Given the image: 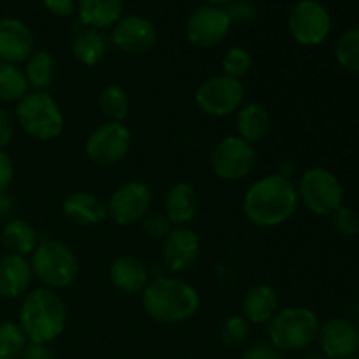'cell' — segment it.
Here are the masks:
<instances>
[{"instance_id": "f35d334b", "label": "cell", "mask_w": 359, "mask_h": 359, "mask_svg": "<svg viewBox=\"0 0 359 359\" xmlns=\"http://www.w3.org/2000/svg\"><path fill=\"white\" fill-rule=\"evenodd\" d=\"M44 7L48 9V13L58 18H70L76 13L74 0H44Z\"/></svg>"}, {"instance_id": "1f68e13d", "label": "cell", "mask_w": 359, "mask_h": 359, "mask_svg": "<svg viewBox=\"0 0 359 359\" xmlns=\"http://www.w3.org/2000/svg\"><path fill=\"white\" fill-rule=\"evenodd\" d=\"M251 67H252L251 53H249L245 48H241V46L230 48L226 53H224L223 58H221V69H223L224 76L233 77V79H238V81L251 72Z\"/></svg>"}, {"instance_id": "f6af8a7d", "label": "cell", "mask_w": 359, "mask_h": 359, "mask_svg": "<svg viewBox=\"0 0 359 359\" xmlns=\"http://www.w3.org/2000/svg\"><path fill=\"white\" fill-rule=\"evenodd\" d=\"M347 359H359V356H353V358H347Z\"/></svg>"}, {"instance_id": "b9f144b4", "label": "cell", "mask_w": 359, "mask_h": 359, "mask_svg": "<svg viewBox=\"0 0 359 359\" xmlns=\"http://www.w3.org/2000/svg\"><path fill=\"white\" fill-rule=\"evenodd\" d=\"M13 210V200L7 195H0V219L7 217Z\"/></svg>"}, {"instance_id": "cb8c5ba5", "label": "cell", "mask_w": 359, "mask_h": 359, "mask_svg": "<svg viewBox=\"0 0 359 359\" xmlns=\"http://www.w3.org/2000/svg\"><path fill=\"white\" fill-rule=\"evenodd\" d=\"M235 125H237V135L255 146V144L263 142L269 137L270 128H272V119H270L266 107L251 102V104H245L238 109Z\"/></svg>"}, {"instance_id": "d590c367", "label": "cell", "mask_w": 359, "mask_h": 359, "mask_svg": "<svg viewBox=\"0 0 359 359\" xmlns=\"http://www.w3.org/2000/svg\"><path fill=\"white\" fill-rule=\"evenodd\" d=\"M224 9L230 16L231 23H249L256 18V6L252 4V0H233Z\"/></svg>"}, {"instance_id": "ac0fdd59", "label": "cell", "mask_w": 359, "mask_h": 359, "mask_svg": "<svg viewBox=\"0 0 359 359\" xmlns=\"http://www.w3.org/2000/svg\"><path fill=\"white\" fill-rule=\"evenodd\" d=\"M62 212L76 226H98L109 219L107 203L91 191H74L62 203Z\"/></svg>"}, {"instance_id": "6da1fadb", "label": "cell", "mask_w": 359, "mask_h": 359, "mask_svg": "<svg viewBox=\"0 0 359 359\" xmlns=\"http://www.w3.org/2000/svg\"><path fill=\"white\" fill-rule=\"evenodd\" d=\"M297 186L290 177L269 174L245 189L242 210L249 223L259 228H276L287 223L298 209Z\"/></svg>"}, {"instance_id": "836d02e7", "label": "cell", "mask_w": 359, "mask_h": 359, "mask_svg": "<svg viewBox=\"0 0 359 359\" xmlns=\"http://www.w3.org/2000/svg\"><path fill=\"white\" fill-rule=\"evenodd\" d=\"M332 224L337 233H340L342 237L359 235V214L347 205H340L332 214Z\"/></svg>"}, {"instance_id": "83f0119b", "label": "cell", "mask_w": 359, "mask_h": 359, "mask_svg": "<svg viewBox=\"0 0 359 359\" xmlns=\"http://www.w3.org/2000/svg\"><path fill=\"white\" fill-rule=\"evenodd\" d=\"M98 107L107 121L125 123L130 112L128 93L119 84H107L98 95Z\"/></svg>"}, {"instance_id": "8992f818", "label": "cell", "mask_w": 359, "mask_h": 359, "mask_svg": "<svg viewBox=\"0 0 359 359\" xmlns=\"http://www.w3.org/2000/svg\"><path fill=\"white\" fill-rule=\"evenodd\" d=\"M18 125L37 140H55L65 130V116L48 91H28L16 104Z\"/></svg>"}, {"instance_id": "4fadbf2b", "label": "cell", "mask_w": 359, "mask_h": 359, "mask_svg": "<svg viewBox=\"0 0 359 359\" xmlns=\"http://www.w3.org/2000/svg\"><path fill=\"white\" fill-rule=\"evenodd\" d=\"M231 25L233 23L224 7L205 4L189 14L186 21V39L195 48H216L228 37Z\"/></svg>"}, {"instance_id": "74e56055", "label": "cell", "mask_w": 359, "mask_h": 359, "mask_svg": "<svg viewBox=\"0 0 359 359\" xmlns=\"http://www.w3.org/2000/svg\"><path fill=\"white\" fill-rule=\"evenodd\" d=\"M238 359H283V353L270 344H255L248 347Z\"/></svg>"}, {"instance_id": "9a60e30c", "label": "cell", "mask_w": 359, "mask_h": 359, "mask_svg": "<svg viewBox=\"0 0 359 359\" xmlns=\"http://www.w3.org/2000/svg\"><path fill=\"white\" fill-rule=\"evenodd\" d=\"M198 233L189 226H174L163 238V263L170 272L184 273L196 265L200 258Z\"/></svg>"}, {"instance_id": "e0dca14e", "label": "cell", "mask_w": 359, "mask_h": 359, "mask_svg": "<svg viewBox=\"0 0 359 359\" xmlns=\"http://www.w3.org/2000/svg\"><path fill=\"white\" fill-rule=\"evenodd\" d=\"M35 51L30 28L18 18H0V62L20 65Z\"/></svg>"}, {"instance_id": "3957f363", "label": "cell", "mask_w": 359, "mask_h": 359, "mask_svg": "<svg viewBox=\"0 0 359 359\" xmlns=\"http://www.w3.org/2000/svg\"><path fill=\"white\" fill-rule=\"evenodd\" d=\"M67 304L56 291L37 287L25 294L20 307V328L32 344L55 342L67 328Z\"/></svg>"}, {"instance_id": "f546056e", "label": "cell", "mask_w": 359, "mask_h": 359, "mask_svg": "<svg viewBox=\"0 0 359 359\" xmlns=\"http://www.w3.org/2000/svg\"><path fill=\"white\" fill-rule=\"evenodd\" d=\"M335 60L347 72L359 74V27L340 35L335 44Z\"/></svg>"}, {"instance_id": "8d00e7d4", "label": "cell", "mask_w": 359, "mask_h": 359, "mask_svg": "<svg viewBox=\"0 0 359 359\" xmlns=\"http://www.w3.org/2000/svg\"><path fill=\"white\" fill-rule=\"evenodd\" d=\"M14 179V161L6 149H0V195H6Z\"/></svg>"}, {"instance_id": "484cf974", "label": "cell", "mask_w": 359, "mask_h": 359, "mask_svg": "<svg viewBox=\"0 0 359 359\" xmlns=\"http://www.w3.org/2000/svg\"><path fill=\"white\" fill-rule=\"evenodd\" d=\"M39 233L27 219H9L2 228V244L11 255L30 256L39 245Z\"/></svg>"}, {"instance_id": "ab89813d", "label": "cell", "mask_w": 359, "mask_h": 359, "mask_svg": "<svg viewBox=\"0 0 359 359\" xmlns=\"http://www.w3.org/2000/svg\"><path fill=\"white\" fill-rule=\"evenodd\" d=\"M14 137V123L11 116L0 107V149H6Z\"/></svg>"}, {"instance_id": "5bb4252c", "label": "cell", "mask_w": 359, "mask_h": 359, "mask_svg": "<svg viewBox=\"0 0 359 359\" xmlns=\"http://www.w3.org/2000/svg\"><path fill=\"white\" fill-rule=\"evenodd\" d=\"M111 41L119 51L126 55H146L156 44L158 32L149 18L140 16V14H128L112 27Z\"/></svg>"}, {"instance_id": "ba28073f", "label": "cell", "mask_w": 359, "mask_h": 359, "mask_svg": "<svg viewBox=\"0 0 359 359\" xmlns=\"http://www.w3.org/2000/svg\"><path fill=\"white\" fill-rule=\"evenodd\" d=\"M195 104L210 118H226L244 105V84L224 74L209 77L196 88Z\"/></svg>"}, {"instance_id": "8fae6325", "label": "cell", "mask_w": 359, "mask_h": 359, "mask_svg": "<svg viewBox=\"0 0 359 359\" xmlns=\"http://www.w3.org/2000/svg\"><path fill=\"white\" fill-rule=\"evenodd\" d=\"M258 161V153L252 144L238 135H226L214 146L210 154L212 170L221 181H241L248 177Z\"/></svg>"}, {"instance_id": "603a6c76", "label": "cell", "mask_w": 359, "mask_h": 359, "mask_svg": "<svg viewBox=\"0 0 359 359\" xmlns=\"http://www.w3.org/2000/svg\"><path fill=\"white\" fill-rule=\"evenodd\" d=\"M81 25L95 30L112 28L123 18V0H77Z\"/></svg>"}, {"instance_id": "7a4b0ae2", "label": "cell", "mask_w": 359, "mask_h": 359, "mask_svg": "<svg viewBox=\"0 0 359 359\" xmlns=\"http://www.w3.org/2000/svg\"><path fill=\"white\" fill-rule=\"evenodd\" d=\"M140 297L147 318L160 325L189 321L200 309L198 291L189 283L175 277H154L144 287Z\"/></svg>"}, {"instance_id": "d6986e66", "label": "cell", "mask_w": 359, "mask_h": 359, "mask_svg": "<svg viewBox=\"0 0 359 359\" xmlns=\"http://www.w3.org/2000/svg\"><path fill=\"white\" fill-rule=\"evenodd\" d=\"M109 280L121 293L140 294L151 279L142 259L132 255H121L109 265Z\"/></svg>"}, {"instance_id": "7bdbcfd3", "label": "cell", "mask_w": 359, "mask_h": 359, "mask_svg": "<svg viewBox=\"0 0 359 359\" xmlns=\"http://www.w3.org/2000/svg\"><path fill=\"white\" fill-rule=\"evenodd\" d=\"M207 6H216V7H228L233 0H203Z\"/></svg>"}, {"instance_id": "277c9868", "label": "cell", "mask_w": 359, "mask_h": 359, "mask_svg": "<svg viewBox=\"0 0 359 359\" xmlns=\"http://www.w3.org/2000/svg\"><path fill=\"white\" fill-rule=\"evenodd\" d=\"M319 318L312 309L284 307L266 325L269 344L279 353H302L318 340Z\"/></svg>"}, {"instance_id": "ffe728a7", "label": "cell", "mask_w": 359, "mask_h": 359, "mask_svg": "<svg viewBox=\"0 0 359 359\" xmlns=\"http://www.w3.org/2000/svg\"><path fill=\"white\" fill-rule=\"evenodd\" d=\"M34 280L30 259L20 255H4L0 258V298L14 300L28 293Z\"/></svg>"}, {"instance_id": "f1b7e54d", "label": "cell", "mask_w": 359, "mask_h": 359, "mask_svg": "<svg viewBox=\"0 0 359 359\" xmlns=\"http://www.w3.org/2000/svg\"><path fill=\"white\" fill-rule=\"evenodd\" d=\"M30 91L25 72L13 63L0 62V100L20 102Z\"/></svg>"}, {"instance_id": "5b68a950", "label": "cell", "mask_w": 359, "mask_h": 359, "mask_svg": "<svg viewBox=\"0 0 359 359\" xmlns=\"http://www.w3.org/2000/svg\"><path fill=\"white\" fill-rule=\"evenodd\" d=\"M30 265L34 277L53 291H62L72 286L81 270L76 252L55 238L39 241V245L30 255Z\"/></svg>"}, {"instance_id": "d4e9b609", "label": "cell", "mask_w": 359, "mask_h": 359, "mask_svg": "<svg viewBox=\"0 0 359 359\" xmlns=\"http://www.w3.org/2000/svg\"><path fill=\"white\" fill-rule=\"evenodd\" d=\"M107 55V39L100 30L81 28L72 41V56L84 67H95Z\"/></svg>"}, {"instance_id": "2e32d148", "label": "cell", "mask_w": 359, "mask_h": 359, "mask_svg": "<svg viewBox=\"0 0 359 359\" xmlns=\"http://www.w3.org/2000/svg\"><path fill=\"white\" fill-rule=\"evenodd\" d=\"M318 342L326 359L353 358L359 349V332L347 319L333 318L319 326Z\"/></svg>"}, {"instance_id": "4316f807", "label": "cell", "mask_w": 359, "mask_h": 359, "mask_svg": "<svg viewBox=\"0 0 359 359\" xmlns=\"http://www.w3.org/2000/svg\"><path fill=\"white\" fill-rule=\"evenodd\" d=\"M25 77L32 91H48L56 76V62L46 49H39L25 62Z\"/></svg>"}, {"instance_id": "52a82bcc", "label": "cell", "mask_w": 359, "mask_h": 359, "mask_svg": "<svg viewBox=\"0 0 359 359\" xmlns=\"http://www.w3.org/2000/svg\"><path fill=\"white\" fill-rule=\"evenodd\" d=\"M298 200L316 216H332L344 205V188L339 177L325 167H311L297 186Z\"/></svg>"}, {"instance_id": "60d3db41", "label": "cell", "mask_w": 359, "mask_h": 359, "mask_svg": "<svg viewBox=\"0 0 359 359\" xmlns=\"http://www.w3.org/2000/svg\"><path fill=\"white\" fill-rule=\"evenodd\" d=\"M20 359H53V354L51 351L48 349V346L28 342L27 346H25Z\"/></svg>"}, {"instance_id": "30bf717a", "label": "cell", "mask_w": 359, "mask_h": 359, "mask_svg": "<svg viewBox=\"0 0 359 359\" xmlns=\"http://www.w3.org/2000/svg\"><path fill=\"white\" fill-rule=\"evenodd\" d=\"M287 28L297 44L321 46L332 32V16L318 0H298L287 16Z\"/></svg>"}, {"instance_id": "9c48e42d", "label": "cell", "mask_w": 359, "mask_h": 359, "mask_svg": "<svg viewBox=\"0 0 359 359\" xmlns=\"http://www.w3.org/2000/svg\"><path fill=\"white\" fill-rule=\"evenodd\" d=\"M132 147V132L125 123L104 121L91 130L84 142L88 160L98 167H112L125 160Z\"/></svg>"}, {"instance_id": "4dcf8cb0", "label": "cell", "mask_w": 359, "mask_h": 359, "mask_svg": "<svg viewBox=\"0 0 359 359\" xmlns=\"http://www.w3.org/2000/svg\"><path fill=\"white\" fill-rule=\"evenodd\" d=\"M28 344L18 323L0 321V359H20Z\"/></svg>"}, {"instance_id": "44dd1931", "label": "cell", "mask_w": 359, "mask_h": 359, "mask_svg": "<svg viewBox=\"0 0 359 359\" xmlns=\"http://www.w3.org/2000/svg\"><path fill=\"white\" fill-rule=\"evenodd\" d=\"M198 212V195L195 186L179 181L168 189L163 203V214L172 226H188Z\"/></svg>"}, {"instance_id": "7402d4cb", "label": "cell", "mask_w": 359, "mask_h": 359, "mask_svg": "<svg viewBox=\"0 0 359 359\" xmlns=\"http://www.w3.org/2000/svg\"><path fill=\"white\" fill-rule=\"evenodd\" d=\"M279 309V294L270 284H256L249 287L242 300V316L248 319L249 325L266 326Z\"/></svg>"}, {"instance_id": "d6a6232c", "label": "cell", "mask_w": 359, "mask_h": 359, "mask_svg": "<svg viewBox=\"0 0 359 359\" xmlns=\"http://www.w3.org/2000/svg\"><path fill=\"white\" fill-rule=\"evenodd\" d=\"M249 328L251 325L248 323V319L244 316H230L226 321L223 323L219 330V340L224 347L228 349H235V347H241L245 342L249 335Z\"/></svg>"}, {"instance_id": "e575fe53", "label": "cell", "mask_w": 359, "mask_h": 359, "mask_svg": "<svg viewBox=\"0 0 359 359\" xmlns=\"http://www.w3.org/2000/svg\"><path fill=\"white\" fill-rule=\"evenodd\" d=\"M140 223H142L144 233L149 238H153V241H163L170 233L172 228H174L170 221H168V217L163 212H160V210H149L142 217Z\"/></svg>"}, {"instance_id": "ee69618b", "label": "cell", "mask_w": 359, "mask_h": 359, "mask_svg": "<svg viewBox=\"0 0 359 359\" xmlns=\"http://www.w3.org/2000/svg\"><path fill=\"white\" fill-rule=\"evenodd\" d=\"M302 359H326V358L319 356V354H307V356H304Z\"/></svg>"}, {"instance_id": "7c38bea8", "label": "cell", "mask_w": 359, "mask_h": 359, "mask_svg": "<svg viewBox=\"0 0 359 359\" xmlns=\"http://www.w3.org/2000/svg\"><path fill=\"white\" fill-rule=\"evenodd\" d=\"M153 205V191L144 181H126L112 191L107 202L109 217L118 226H132L142 221Z\"/></svg>"}]
</instances>
